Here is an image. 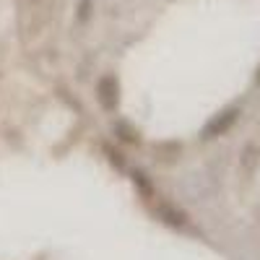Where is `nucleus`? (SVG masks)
<instances>
[{"instance_id": "20e7f679", "label": "nucleus", "mask_w": 260, "mask_h": 260, "mask_svg": "<svg viewBox=\"0 0 260 260\" xmlns=\"http://www.w3.org/2000/svg\"><path fill=\"white\" fill-rule=\"evenodd\" d=\"M133 185L138 187V192L143 195V198H154V185L146 180L143 172H133Z\"/></svg>"}, {"instance_id": "7ed1b4c3", "label": "nucleus", "mask_w": 260, "mask_h": 260, "mask_svg": "<svg viewBox=\"0 0 260 260\" xmlns=\"http://www.w3.org/2000/svg\"><path fill=\"white\" fill-rule=\"evenodd\" d=\"M156 216L169 226H185L187 224V213L182 208H177L175 203H167V201H161L156 206Z\"/></svg>"}, {"instance_id": "39448f33", "label": "nucleus", "mask_w": 260, "mask_h": 260, "mask_svg": "<svg viewBox=\"0 0 260 260\" xmlns=\"http://www.w3.org/2000/svg\"><path fill=\"white\" fill-rule=\"evenodd\" d=\"M255 83L260 86V65H257V71H255Z\"/></svg>"}, {"instance_id": "f257e3e1", "label": "nucleus", "mask_w": 260, "mask_h": 260, "mask_svg": "<svg viewBox=\"0 0 260 260\" xmlns=\"http://www.w3.org/2000/svg\"><path fill=\"white\" fill-rule=\"evenodd\" d=\"M240 107H226V110H221L219 115H213L208 122H206V127H203V141H213V138H221V136H226L229 130L237 125V120H240Z\"/></svg>"}, {"instance_id": "f03ea898", "label": "nucleus", "mask_w": 260, "mask_h": 260, "mask_svg": "<svg viewBox=\"0 0 260 260\" xmlns=\"http://www.w3.org/2000/svg\"><path fill=\"white\" fill-rule=\"evenodd\" d=\"M96 94H99V102L104 110H117V104H120V83L115 76H104L96 86Z\"/></svg>"}]
</instances>
